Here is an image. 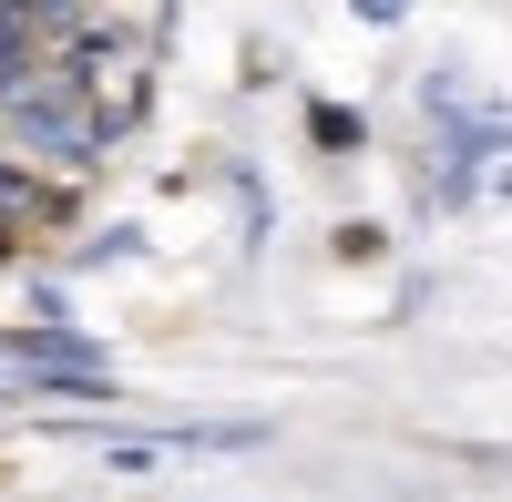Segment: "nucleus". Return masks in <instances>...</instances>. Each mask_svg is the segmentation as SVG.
I'll return each mask as SVG.
<instances>
[{"label":"nucleus","instance_id":"obj_1","mask_svg":"<svg viewBox=\"0 0 512 502\" xmlns=\"http://www.w3.org/2000/svg\"><path fill=\"white\" fill-rule=\"evenodd\" d=\"M308 134H318V154H359V113L349 103H308Z\"/></svg>","mask_w":512,"mask_h":502}]
</instances>
